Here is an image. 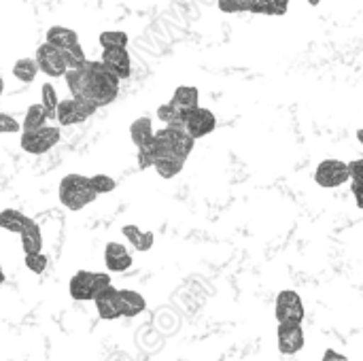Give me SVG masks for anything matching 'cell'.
I'll use <instances>...</instances> for the list:
<instances>
[{"instance_id":"9","label":"cell","mask_w":363,"mask_h":361,"mask_svg":"<svg viewBox=\"0 0 363 361\" xmlns=\"http://www.w3.org/2000/svg\"><path fill=\"white\" fill-rule=\"evenodd\" d=\"M36 64H38V70L51 79H60V77H66L68 72V66H66V60L62 55L60 49H55L53 45L49 43H43L38 49H36V55H34Z\"/></svg>"},{"instance_id":"21","label":"cell","mask_w":363,"mask_h":361,"mask_svg":"<svg viewBox=\"0 0 363 361\" xmlns=\"http://www.w3.org/2000/svg\"><path fill=\"white\" fill-rule=\"evenodd\" d=\"M21 249L26 255H34V253H43V234H40V228L38 223L34 221L30 228H26L21 234Z\"/></svg>"},{"instance_id":"26","label":"cell","mask_w":363,"mask_h":361,"mask_svg":"<svg viewBox=\"0 0 363 361\" xmlns=\"http://www.w3.org/2000/svg\"><path fill=\"white\" fill-rule=\"evenodd\" d=\"M100 45H102V51L106 49H128V40L130 36L121 30H106L100 34Z\"/></svg>"},{"instance_id":"32","label":"cell","mask_w":363,"mask_h":361,"mask_svg":"<svg viewBox=\"0 0 363 361\" xmlns=\"http://www.w3.org/2000/svg\"><path fill=\"white\" fill-rule=\"evenodd\" d=\"M349 174L351 183H363V157L349 162Z\"/></svg>"},{"instance_id":"2","label":"cell","mask_w":363,"mask_h":361,"mask_svg":"<svg viewBox=\"0 0 363 361\" xmlns=\"http://www.w3.org/2000/svg\"><path fill=\"white\" fill-rule=\"evenodd\" d=\"M96 196L98 194L91 189L89 177H83V174H77V172L62 177L60 187H57L60 204L66 206L68 211H81V209L89 206L96 200Z\"/></svg>"},{"instance_id":"40","label":"cell","mask_w":363,"mask_h":361,"mask_svg":"<svg viewBox=\"0 0 363 361\" xmlns=\"http://www.w3.org/2000/svg\"><path fill=\"white\" fill-rule=\"evenodd\" d=\"M2 91H4V79L0 77V96H2Z\"/></svg>"},{"instance_id":"3","label":"cell","mask_w":363,"mask_h":361,"mask_svg":"<svg viewBox=\"0 0 363 361\" xmlns=\"http://www.w3.org/2000/svg\"><path fill=\"white\" fill-rule=\"evenodd\" d=\"M196 140L185 132V128H162L160 132H155L153 138V147H155V155H177L181 160L187 162V157L194 151Z\"/></svg>"},{"instance_id":"23","label":"cell","mask_w":363,"mask_h":361,"mask_svg":"<svg viewBox=\"0 0 363 361\" xmlns=\"http://www.w3.org/2000/svg\"><path fill=\"white\" fill-rule=\"evenodd\" d=\"M47 121H49V115H47L45 106L38 102V104H32V106H28V111H26V117H23V121H21V130H23V132L38 130V128L47 126Z\"/></svg>"},{"instance_id":"25","label":"cell","mask_w":363,"mask_h":361,"mask_svg":"<svg viewBox=\"0 0 363 361\" xmlns=\"http://www.w3.org/2000/svg\"><path fill=\"white\" fill-rule=\"evenodd\" d=\"M157 117H160V121H164L166 128H185V115L170 102L162 104L157 109Z\"/></svg>"},{"instance_id":"15","label":"cell","mask_w":363,"mask_h":361,"mask_svg":"<svg viewBox=\"0 0 363 361\" xmlns=\"http://www.w3.org/2000/svg\"><path fill=\"white\" fill-rule=\"evenodd\" d=\"M45 43L53 45L55 49L60 51H68V49H74L79 47V34L70 28H64V26H51L47 30V36H45Z\"/></svg>"},{"instance_id":"38","label":"cell","mask_w":363,"mask_h":361,"mask_svg":"<svg viewBox=\"0 0 363 361\" xmlns=\"http://www.w3.org/2000/svg\"><path fill=\"white\" fill-rule=\"evenodd\" d=\"M306 2H308V4H311V6H317V4H319V2H321V0H306Z\"/></svg>"},{"instance_id":"11","label":"cell","mask_w":363,"mask_h":361,"mask_svg":"<svg viewBox=\"0 0 363 361\" xmlns=\"http://www.w3.org/2000/svg\"><path fill=\"white\" fill-rule=\"evenodd\" d=\"M277 338H279V351L283 355L300 353L304 349V343H306L302 326H296V323H279Z\"/></svg>"},{"instance_id":"1","label":"cell","mask_w":363,"mask_h":361,"mask_svg":"<svg viewBox=\"0 0 363 361\" xmlns=\"http://www.w3.org/2000/svg\"><path fill=\"white\" fill-rule=\"evenodd\" d=\"M66 85L72 98H83L94 102L98 109L111 104L119 94V79L100 62H89L83 68L66 72Z\"/></svg>"},{"instance_id":"24","label":"cell","mask_w":363,"mask_h":361,"mask_svg":"<svg viewBox=\"0 0 363 361\" xmlns=\"http://www.w3.org/2000/svg\"><path fill=\"white\" fill-rule=\"evenodd\" d=\"M38 64L34 57H19L15 64H13V77L19 79L21 83H32L38 74Z\"/></svg>"},{"instance_id":"17","label":"cell","mask_w":363,"mask_h":361,"mask_svg":"<svg viewBox=\"0 0 363 361\" xmlns=\"http://www.w3.org/2000/svg\"><path fill=\"white\" fill-rule=\"evenodd\" d=\"M119 309H121V317H138L140 313L147 311V300L132 289H119Z\"/></svg>"},{"instance_id":"8","label":"cell","mask_w":363,"mask_h":361,"mask_svg":"<svg viewBox=\"0 0 363 361\" xmlns=\"http://www.w3.org/2000/svg\"><path fill=\"white\" fill-rule=\"evenodd\" d=\"M315 181H317V185H321L325 189L342 187L351 181L349 164L342 160H323L315 170Z\"/></svg>"},{"instance_id":"5","label":"cell","mask_w":363,"mask_h":361,"mask_svg":"<svg viewBox=\"0 0 363 361\" xmlns=\"http://www.w3.org/2000/svg\"><path fill=\"white\" fill-rule=\"evenodd\" d=\"M60 138H62L60 128H55V126H43L38 130H32V132H21L19 145L30 155H43V153L51 151L60 143Z\"/></svg>"},{"instance_id":"37","label":"cell","mask_w":363,"mask_h":361,"mask_svg":"<svg viewBox=\"0 0 363 361\" xmlns=\"http://www.w3.org/2000/svg\"><path fill=\"white\" fill-rule=\"evenodd\" d=\"M357 140H359V143L363 145V128L362 130H357Z\"/></svg>"},{"instance_id":"10","label":"cell","mask_w":363,"mask_h":361,"mask_svg":"<svg viewBox=\"0 0 363 361\" xmlns=\"http://www.w3.org/2000/svg\"><path fill=\"white\" fill-rule=\"evenodd\" d=\"M215 128H217V117L208 109L198 106V109H194L191 113L185 115V132L194 140H198L202 136H208Z\"/></svg>"},{"instance_id":"22","label":"cell","mask_w":363,"mask_h":361,"mask_svg":"<svg viewBox=\"0 0 363 361\" xmlns=\"http://www.w3.org/2000/svg\"><path fill=\"white\" fill-rule=\"evenodd\" d=\"M183 166H185V160L177 155H160L153 168L162 179H174L179 172H183Z\"/></svg>"},{"instance_id":"39","label":"cell","mask_w":363,"mask_h":361,"mask_svg":"<svg viewBox=\"0 0 363 361\" xmlns=\"http://www.w3.org/2000/svg\"><path fill=\"white\" fill-rule=\"evenodd\" d=\"M4 283V270H2V266H0V285Z\"/></svg>"},{"instance_id":"31","label":"cell","mask_w":363,"mask_h":361,"mask_svg":"<svg viewBox=\"0 0 363 361\" xmlns=\"http://www.w3.org/2000/svg\"><path fill=\"white\" fill-rule=\"evenodd\" d=\"M21 130V123L11 117L9 113H0V134H17Z\"/></svg>"},{"instance_id":"13","label":"cell","mask_w":363,"mask_h":361,"mask_svg":"<svg viewBox=\"0 0 363 361\" xmlns=\"http://www.w3.org/2000/svg\"><path fill=\"white\" fill-rule=\"evenodd\" d=\"M104 264L108 272H128L134 264L130 251L125 249V245L121 243H108L104 247Z\"/></svg>"},{"instance_id":"27","label":"cell","mask_w":363,"mask_h":361,"mask_svg":"<svg viewBox=\"0 0 363 361\" xmlns=\"http://www.w3.org/2000/svg\"><path fill=\"white\" fill-rule=\"evenodd\" d=\"M40 104L45 106L49 119H55V113H57V104H60V98H57V91L55 87L47 81L40 85Z\"/></svg>"},{"instance_id":"4","label":"cell","mask_w":363,"mask_h":361,"mask_svg":"<svg viewBox=\"0 0 363 361\" xmlns=\"http://www.w3.org/2000/svg\"><path fill=\"white\" fill-rule=\"evenodd\" d=\"M111 283V274L106 272H89V270H79L70 283H68V291L70 298L77 302H94L104 289H108Z\"/></svg>"},{"instance_id":"6","label":"cell","mask_w":363,"mask_h":361,"mask_svg":"<svg viewBox=\"0 0 363 361\" xmlns=\"http://www.w3.org/2000/svg\"><path fill=\"white\" fill-rule=\"evenodd\" d=\"M96 111H98V106L94 102H89V100L68 98V100H60L55 119H57L60 126H77V123L87 121Z\"/></svg>"},{"instance_id":"33","label":"cell","mask_w":363,"mask_h":361,"mask_svg":"<svg viewBox=\"0 0 363 361\" xmlns=\"http://www.w3.org/2000/svg\"><path fill=\"white\" fill-rule=\"evenodd\" d=\"M249 13H257V15H274V9H272L266 0H253V2H249Z\"/></svg>"},{"instance_id":"30","label":"cell","mask_w":363,"mask_h":361,"mask_svg":"<svg viewBox=\"0 0 363 361\" xmlns=\"http://www.w3.org/2000/svg\"><path fill=\"white\" fill-rule=\"evenodd\" d=\"M221 13H245L249 11V0H219Z\"/></svg>"},{"instance_id":"29","label":"cell","mask_w":363,"mask_h":361,"mask_svg":"<svg viewBox=\"0 0 363 361\" xmlns=\"http://www.w3.org/2000/svg\"><path fill=\"white\" fill-rule=\"evenodd\" d=\"M49 266V257L43 253H34V255H26V268L34 274H43Z\"/></svg>"},{"instance_id":"14","label":"cell","mask_w":363,"mask_h":361,"mask_svg":"<svg viewBox=\"0 0 363 361\" xmlns=\"http://www.w3.org/2000/svg\"><path fill=\"white\" fill-rule=\"evenodd\" d=\"M96 311H98V317L104 319V321H115L121 317V309H119V289H115L113 285L108 289H104L96 300Z\"/></svg>"},{"instance_id":"16","label":"cell","mask_w":363,"mask_h":361,"mask_svg":"<svg viewBox=\"0 0 363 361\" xmlns=\"http://www.w3.org/2000/svg\"><path fill=\"white\" fill-rule=\"evenodd\" d=\"M170 104L177 106L183 115L191 113L194 109L200 106V91H198V87H194V85H181V87H177L174 94H172Z\"/></svg>"},{"instance_id":"35","label":"cell","mask_w":363,"mask_h":361,"mask_svg":"<svg viewBox=\"0 0 363 361\" xmlns=\"http://www.w3.org/2000/svg\"><path fill=\"white\" fill-rule=\"evenodd\" d=\"M351 194L355 198V204L363 209V183H351Z\"/></svg>"},{"instance_id":"41","label":"cell","mask_w":363,"mask_h":361,"mask_svg":"<svg viewBox=\"0 0 363 361\" xmlns=\"http://www.w3.org/2000/svg\"><path fill=\"white\" fill-rule=\"evenodd\" d=\"M249 2H253V0H249Z\"/></svg>"},{"instance_id":"19","label":"cell","mask_w":363,"mask_h":361,"mask_svg":"<svg viewBox=\"0 0 363 361\" xmlns=\"http://www.w3.org/2000/svg\"><path fill=\"white\" fill-rule=\"evenodd\" d=\"M121 234H123L125 240H128L136 251H140V253H147V251L153 247V240H155L153 232H143V230H140L138 226H134V223L123 226V228H121Z\"/></svg>"},{"instance_id":"20","label":"cell","mask_w":363,"mask_h":361,"mask_svg":"<svg viewBox=\"0 0 363 361\" xmlns=\"http://www.w3.org/2000/svg\"><path fill=\"white\" fill-rule=\"evenodd\" d=\"M34 221L30 217H26L23 213L15 211V209H4L0 213V228L6 230V232H13V234H21L26 228H30Z\"/></svg>"},{"instance_id":"36","label":"cell","mask_w":363,"mask_h":361,"mask_svg":"<svg viewBox=\"0 0 363 361\" xmlns=\"http://www.w3.org/2000/svg\"><path fill=\"white\" fill-rule=\"evenodd\" d=\"M321 361H349V360H347V355H342V353H338V351H334V349H328V351L323 353V360Z\"/></svg>"},{"instance_id":"28","label":"cell","mask_w":363,"mask_h":361,"mask_svg":"<svg viewBox=\"0 0 363 361\" xmlns=\"http://www.w3.org/2000/svg\"><path fill=\"white\" fill-rule=\"evenodd\" d=\"M91 189L100 196V194H111L113 189H117V181L108 174H94L89 177Z\"/></svg>"},{"instance_id":"12","label":"cell","mask_w":363,"mask_h":361,"mask_svg":"<svg viewBox=\"0 0 363 361\" xmlns=\"http://www.w3.org/2000/svg\"><path fill=\"white\" fill-rule=\"evenodd\" d=\"M100 62L121 81L132 74V60L128 49H106L100 55Z\"/></svg>"},{"instance_id":"34","label":"cell","mask_w":363,"mask_h":361,"mask_svg":"<svg viewBox=\"0 0 363 361\" xmlns=\"http://www.w3.org/2000/svg\"><path fill=\"white\" fill-rule=\"evenodd\" d=\"M266 2L274 9V15H285L287 13L289 0H266Z\"/></svg>"},{"instance_id":"7","label":"cell","mask_w":363,"mask_h":361,"mask_svg":"<svg viewBox=\"0 0 363 361\" xmlns=\"http://www.w3.org/2000/svg\"><path fill=\"white\" fill-rule=\"evenodd\" d=\"M274 315L279 323H296L302 326L306 311H304V302L300 298V294H296L294 289H285L277 296L274 302Z\"/></svg>"},{"instance_id":"18","label":"cell","mask_w":363,"mask_h":361,"mask_svg":"<svg viewBox=\"0 0 363 361\" xmlns=\"http://www.w3.org/2000/svg\"><path fill=\"white\" fill-rule=\"evenodd\" d=\"M130 138L132 143L143 149V147H149L155 138V130H153V121L149 117H138L136 121H132L130 126Z\"/></svg>"}]
</instances>
